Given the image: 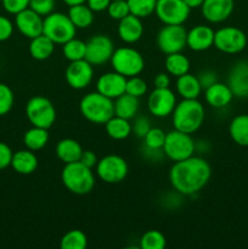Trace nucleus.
Returning a JSON list of instances; mask_svg holds the SVG:
<instances>
[{"mask_svg":"<svg viewBox=\"0 0 248 249\" xmlns=\"http://www.w3.org/2000/svg\"><path fill=\"white\" fill-rule=\"evenodd\" d=\"M212 177V168L204 158L191 157L174 162L169 170L173 189L184 196H192L204 189Z\"/></svg>","mask_w":248,"mask_h":249,"instance_id":"obj_1","label":"nucleus"},{"mask_svg":"<svg viewBox=\"0 0 248 249\" xmlns=\"http://www.w3.org/2000/svg\"><path fill=\"white\" fill-rule=\"evenodd\" d=\"M204 114V107L198 100L182 99L172 113L173 125L177 130L192 135L203 124Z\"/></svg>","mask_w":248,"mask_h":249,"instance_id":"obj_2","label":"nucleus"},{"mask_svg":"<svg viewBox=\"0 0 248 249\" xmlns=\"http://www.w3.org/2000/svg\"><path fill=\"white\" fill-rule=\"evenodd\" d=\"M61 180L68 191L79 196L90 194L95 187V175L91 168L83 164L80 160L65 164Z\"/></svg>","mask_w":248,"mask_h":249,"instance_id":"obj_3","label":"nucleus"},{"mask_svg":"<svg viewBox=\"0 0 248 249\" xmlns=\"http://www.w3.org/2000/svg\"><path fill=\"white\" fill-rule=\"evenodd\" d=\"M82 116L94 124H106L114 116V102L99 91L84 95L79 102Z\"/></svg>","mask_w":248,"mask_h":249,"instance_id":"obj_4","label":"nucleus"},{"mask_svg":"<svg viewBox=\"0 0 248 249\" xmlns=\"http://www.w3.org/2000/svg\"><path fill=\"white\" fill-rule=\"evenodd\" d=\"M111 65L114 72L124 75L125 78L139 75L145 68V60L136 49L123 46L113 51Z\"/></svg>","mask_w":248,"mask_h":249,"instance_id":"obj_5","label":"nucleus"},{"mask_svg":"<svg viewBox=\"0 0 248 249\" xmlns=\"http://www.w3.org/2000/svg\"><path fill=\"white\" fill-rule=\"evenodd\" d=\"M162 150L163 153L170 160L179 162V160H186L195 155L196 142L192 139L191 134L182 133V131L174 129L165 135V141Z\"/></svg>","mask_w":248,"mask_h":249,"instance_id":"obj_6","label":"nucleus"},{"mask_svg":"<svg viewBox=\"0 0 248 249\" xmlns=\"http://www.w3.org/2000/svg\"><path fill=\"white\" fill-rule=\"evenodd\" d=\"M75 33L77 28L72 23L68 15L62 12H51L44 18L43 34H45L55 44L63 45L66 41L74 38Z\"/></svg>","mask_w":248,"mask_h":249,"instance_id":"obj_7","label":"nucleus"},{"mask_svg":"<svg viewBox=\"0 0 248 249\" xmlns=\"http://www.w3.org/2000/svg\"><path fill=\"white\" fill-rule=\"evenodd\" d=\"M26 116L33 126L49 129L56 121V108L46 97L33 96L26 105Z\"/></svg>","mask_w":248,"mask_h":249,"instance_id":"obj_8","label":"nucleus"},{"mask_svg":"<svg viewBox=\"0 0 248 249\" xmlns=\"http://www.w3.org/2000/svg\"><path fill=\"white\" fill-rule=\"evenodd\" d=\"M129 173V165L118 155H107L96 164V174L106 184H119L124 181Z\"/></svg>","mask_w":248,"mask_h":249,"instance_id":"obj_9","label":"nucleus"},{"mask_svg":"<svg viewBox=\"0 0 248 249\" xmlns=\"http://www.w3.org/2000/svg\"><path fill=\"white\" fill-rule=\"evenodd\" d=\"M213 46H215L221 53L229 55L240 53L247 46V36L237 27H223L214 33Z\"/></svg>","mask_w":248,"mask_h":249,"instance_id":"obj_10","label":"nucleus"},{"mask_svg":"<svg viewBox=\"0 0 248 249\" xmlns=\"http://www.w3.org/2000/svg\"><path fill=\"white\" fill-rule=\"evenodd\" d=\"M187 31L182 24H165L157 34V46L163 53H181L186 46Z\"/></svg>","mask_w":248,"mask_h":249,"instance_id":"obj_11","label":"nucleus"},{"mask_svg":"<svg viewBox=\"0 0 248 249\" xmlns=\"http://www.w3.org/2000/svg\"><path fill=\"white\" fill-rule=\"evenodd\" d=\"M191 9L184 0H157L155 14L164 24H184Z\"/></svg>","mask_w":248,"mask_h":249,"instance_id":"obj_12","label":"nucleus"},{"mask_svg":"<svg viewBox=\"0 0 248 249\" xmlns=\"http://www.w3.org/2000/svg\"><path fill=\"white\" fill-rule=\"evenodd\" d=\"M177 96L169 88H156L147 99V108L153 117L165 118L177 106Z\"/></svg>","mask_w":248,"mask_h":249,"instance_id":"obj_13","label":"nucleus"},{"mask_svg":"<svg viewBox=\"0 0 248 249\" xmlns=\"http://www.w3.org/2000/svg\"><path fill=\"white\" fill-rule=\"evenodd\" d=\"M114 46L111 39L104 34H96L87 41L85 60L92 66H101L111 61Z\"/></svg>","mask_w":248,"mask_h":249,"instance_id":"obj_14","label":"nucleus"},{"mask_svg":"<svg viewBox=\"0 0 248 249\" xmlns=\"http://www.w3.org/2000/svg\"><path fill=\"white\" fill-rule=\"evenodd\" d=\"M94 66L87 60H79L70 62L65 72V78L67 84L72 89L82 90L90 85L94 78Z\"/></svg>","mask_w":248,"mask_h":249,"instance_id":"obj_15","label":"nucleus"},{"mask_svg":"<svg viewBox=\"0 0 248 249\" xmlns=\"http://www.w3.org/2000/svg\"><path fill=\"white\" fill-rule=\"evenodd\" d=\"M15 26L19 33L26 38L33 39L43 34L44 19L43 16L36 14L31 7H27L23 11L15 15Z\"/></svg>","mask_w":248,"mask_h":249,"instance_id":"obj_16","label":"nucleus"},{"mask_svg":"<svg viewBox=\"0 0 248 249\" xmlns=\"http://www.w3.org/2000/svg\"><path fill=\"white\" fill-rule=\"evenodd\" d=\"M228 85L233 96L238 99L248 97V61H237L231 67L228 75Z\"/></svg>","mask_w":248,"mask_h":249,"instance_id":"obj_17","label":"nucleus"},{"mask_svg":"<svg viewBox=\"0 0 248 249\" xmlns=\"http://www.w3.org/2000/svg\"><path fill=\"white\" fill-rule=\"evenodd\" d=\"M233 7V0H204L201 11L209 23H221L231 16Z\"/></svg>","mask_w":248,"mask_h":249,"instance_id":"obj_18","label":"nucleus"},{"mask_svg":"<svg viewBox=\"0 0 248 249\" xmlns=\"http://www.w3.org/2000/svg\"><path fill=\"white\" fill-rule=\"evenodd\" d=\"M126 78L117 72H107L102 74L96 82V91L106 97L116 100L125 92Z\"/></svg>","mask_w":248,"mask_h":249,"instance_id":"obj_19","label":"nucleus"},{"mask_svg":"<svg viewBox=\"0 0 248 249\" xmlns=\"http://www.w3.org/2000/svg\"><path fill=\"white\" fill-rule=\"evenodd\" d=\"M214 31L212 27L198 24L187 32L186 46L192 51H206L214 45Z\"/></svg>","mask_w":248,"mask_h":249,"instance_id":"obj_20","label":"nucleus"},{"mask_svg":"<svg viewBox=\"0 0 248 249\" xmlns=\"http://www.w3.org/2000/svg\"><path fill=\"white\" fill-rule=\"evenodd\" d=\"M118 36L126 44H134L143 36V24L141 18L134 15H128L119 21Z\"/></svg>","mask_w":248,"mask_h":249,"instance_id":"obj_21","label":"nucleus"},{"mask_svg":"<svg viewBox=\"0 0 248 249\" xmlns=\"http://www.w3.org/2000/svg\"><path fill=\"white\" fill-rule=\"evenodd\" d=\"M233 97L235 96L229 85L219 82L207 88L206 92H204L206 102L214 108H224L232 101Z\"/></svg>","mask_w":248,"mask_h":249,"instance_id":"obj_22","label":"nucleus"},{"mask_svg":"<svg viewBox=\"0 0 248 249\" xmlns=\"http://www.w3.org/2000/svg\"><path fill=\"white\" fill-rule=\"evenodd\" d=\"M10 167L21 175L33 174L38 168V157L35 156L34 151L28 150H19L14 152Z\"/></svg>","mask_w":248,"mask_h":249,"instance_id":"obj_23","label":"nucleus"},{"mask_svg":"<svg viewBox=\"0 0 248 249\" xmlns=\"http://www.w3.org/2000/svg\"><path fill=\"white\" fill-rule=\"evenodd\" d=\"M83 151L84 150H83L82 145L77 140L71 138L62 139V140L58 141L55 148L57 158L65 164L80 160Z\"/></svg>","mask_w":248,"mask_h":249,"instance_id":"obj_24","label":"nucleus"},{"mask_svg":"<svg viewBox=\"0 0 248 249\" xmlns=\"http://www.w3.org/2000/svg\"><path fill=\"white\" fill-rule=\"evenodd\" d=\"M175 87H177V94L185 100L198 99L202 90H203L199 84L198 78L194 74H190V73L177 77Z\"/></svg>","mask_w":248,"mask_h":249,"instance_id":"obj_25","label":"nucleus"},{"mask_svg":"<svg viewBox=\"0 0 248 249\" xmlns=\"http://www.w3.org/2000/svg\"><path fill=\"white\" fill-rule=\"evenodd\" d=\"M105 129H106L107 135L117 141L125 140L133 133V126H131L130 122L128 119L116 116V114L106 122Z\"/></svg>","mask_w":248,"mask_h":249,"instance_id":"obj_26","label":"nucleus"},{"mask_svg":"<svg viewBox=\"0 0 248 249\" xmlns=\"http://www.w3.org/2000/svg\"><path fill=\"white\" fill-rule=\"evenodd\" d=\"M53 50H55V43L50 38H48L45 34H40V36L31 39L29 53H31V56L34 60H48L53 55Z\"/></svg>","mask_w":248,"mask_h":249,"instance_id":"obj_27","label":"nucleus"},{"mask_svg":"<svg viewBox=\"0 0 248 249\" xmlns=\"http://www.w3.org/2000/svg\"><path fill=\"white\" fill-rule=\"evenodd\" d=\"M139 111V99L124 92L114 101V114L128 121L135 118Z\"/></svg>","mask_w":248,"mask_h":249,"instance_id":"obj_28","label":"nucleus"},{"mask_svg":"<svg viewBox=\"0 0 248 249\" xmlns=\"http://www.w3.org/2000/svg\"><path fill=\"white\" fill-rule=\"evenodd\" d=\"M229 133L233 142L248 147V114H238L231 121Z\"/></svg>","mask_w":248,"mask_h":249,"instance_id":"obj_29","label":"nucleus"},{"mask_svg":"<svg viewBox=\"0 0 248 249\" xmlns=\"http://www.w3.org/2000/svg\"><path fill=\"white\" fill-rule=\"evenodd\" d=\"M67 15L77 29L89 28L94 22V11L88 6L87 2L70 6Z\"/></svg>","mask_w":248,"mask_h":249,"instance_id":"obj_30","label":"nucleus"},{"mask_svg":"<svg viewBox=\"0 0 248 249\" xmlns=\"http://www.w3.org/2000/svg\"><path fill=\"white\" fill-rule=\"evenodd\" d=\"M49 129L39 128V126H32L31 129L24 133L23 143L26 148L31 151H39L46 146L49 142Z\"/></svg>","mask_w":248,"mask_h":249,"instance_id":"obj_31","label":"nucleus"},{"mask_svg":"<svg viewBox=\"0 0 248 249\" xmlns=\"http://www.w3.org/2000/svg\"><path fill=\"white\" fill-rule=\"evenodd\" d=\"M165 71L167 73H169L173 77H180L182 74H186L190 72V67H191V63L190 60L185 55H182L181 53H174L167 55L165 58Z\"/></svg>","mask_w":248,"mask_h":249,"instance_id":"obj_32","label":"nucleus"},{"mask_svg":"<svg viewBox=\"0 0 248 249\" xmlns=\"http://www.w3.org/2000/svg\"><path fill=\"white\" fill-rule=\"evenodd\" d=\"M62 53L66 60H68L70 62L84 60L85 53H87V43L74 36L63 44Z\"/></svg>","mask_w":248,"mask_h":249,"instance_id":"obj_33","label":"nucleus"},{"mask_svg":"<svg viewBox=\"0 0 248 249\" xmlns=\"http://www.w3.org/2000/svg\"><path fill=\"white\" fill-rule=\"evenodd\" d=\"M88 237L82 230H71L62 236L60 247L62 249H85Z\"/></svg>","mask_w":248,"mask_h":249,"instance_id":"obj_34","label":"nucleus"},{"mask_svg":"<svg viewBox=\"0 0 248 249\" xmlns=\"http://www.w3.org/2000/svg\"><path fill=\"white\" fill-rule=\"evenodd\" d=\"M130 9V14L140 18L151 16L155 12L157 0H126Z\"/></svg>","mask_w":248,"mask_h":249,"instance_id":"obj_35","label":"nucleus"},{"mask_svg":"<svg viewBox=\"0 0 248 249\" xmlns=\"http://www.w3.org/2000/svg\"><path fill=\"white\" fill-rule=\"evenodd\" d=\"M165 246V236L158 230L147 231L140 238V248L142 249H164Z\"/></svg>","mask_w":248,"mask_h":249,"instance_id":"obj_36","label":"nucleus"},{"mask_svg":"<svg viewBox=\"0 0 248 249\" xmlns=\"http://www.w3.org/2000/svg\"><path fill=\"white\" fill-rule=\"evenodd\" d=\"M167 134L160 128H151L143 138V146L151 150H162Z\"/></svg>","mask_w":248,"mask_h":249,"instance_id":"obj_37","label":"nucleus"},{"mask_svg":"<svg viewBox=\"0 0 248 249\" xmlns=\"http://www.w3.org/2000/svg\"><path fill=\"white\" fill-rule=\"evenodd\" d=\"M147 89H148L147 83H146L142 78L139 77V75L126 78V85H125L126 94L140 99L141 96H143V95L147 92Z\"/></svg>","mask_w":248,"mask_h":249,"instance_id":"obj_38","label":"nucleus"},{"mask_svg":"<svg viewBox=\"0 0 248 249\" xmlns=\"http://www.w3.org/2000/svg\"><path fill=\"white\" fill-rule=\"evenodd\" d=\"M15 96L9 85L0 83V117L9 113L14 106Z\"/></svg>","mask_w":248,"mask_h":249,"instance_id":"obj_39","label":"nucleus"},{"mask_svg":"<svg viewBox=\"0 0 248 249\" xmlns=\"http://www.w3.org/2000/svg\"><path fill=\"white\" fill-rule=\"evenodd\" d=\"M107 12L112 19L121 21L122 18L130 15V9L126 0H112L109 2V6L107 7Z\"/></svg>","mask_w":248,"mask_h":249,"instance_id":"obj_40","label":"nucleus"},{"mask_svg":"<svg viewBox=\"0 0 248 249\" xmlns=\"http://www.w3.org/2000/svg\"><path fill=\"white\" fill-rule=\"evenodd\" d=\"M29 7L40 16H48L55 9V0H31Z\"/></svg>","mask_w":248,"mask_h":249,"instance_id":"obj_41","label":"nucleus"},{"mask_svg":"<svg viewBox=\"0 0 248 249\" xmlns=\"http://www.w3.org/2000/svg\"><path fill=\"white\" fill-rule=\"evenodd\" d=\"M29 1L31 0H1L4 10L11 15H17L29 7Z\"/></svg>","mask_w":248,"mask_h":249,"instance_id":"obj_42","label":"nucleus"},{"mask_svg":"<svg viewBox=\"0 0 248 249\" xmlns=\"http://www.w3.org/2000/svg\"><path fill=\"white\" fill-rule=\"evenodd\" d=\"M131 126H133V133L140 139L145 138L146 134L148 133V130L152 128V126H151V122L148 121L147 117L143 116L135 118L134 124H131Z\"/></svg>","mask_w":248,"mask_h":249,"instance_id":"obj_43","label":"nucleus"},{"mask_svg":"<svg viewBox=\"0 0 248 249\" xmlns=\"http://www.w3.org/2000/svg\"><path fill=\"white\" fill-rule=\"evenodd\" d=\"M197 78H198L202 89L204 90L218 82V74H216L215 71L213 70H203L202 72H199V74L197 75Z\"/></svg>","mask_w":248,"mask_h":249,"instance_id":"obj_44","label":"nucleus"},{"mask_svg":"<svg viewBox=\"0 0 248 249\" xmlns=\"http://www.w3.org/2000/svg\"><path fill=\"white\" fill-rule=\"evenodd\" d=\"M14 23L7 17L0 15V41H6L14 34Z\"/></svg>","mask_w":248,"mask_h":249,"instance_id":"obj_45","label":"nucleus"},{"mask_svg":"<svg viewBox=\"0 0 248 249\" xmlns=\"http://www.w3.org/2000/svg\"><path fill=\"white\" fill-rule=\"evenodd\" d=\"M12 155H14V152L10 148V146L7 143L0 141V170H4L7 167H10Z\"/></svg>","mask_w":248,"mask_h":249,"instance_id":"obj_46","label":"nucleus"},{"mask_svg":"<svg viewBox=\"0 0 248 249\" xmlns=\"http://www.w3.org/2000/svg\"><path fill=\"white\" fill-rule=\"evenodd\" d=\"M80 162H82L83 164L87 165V167L91 168V169H92L94 167H96L99 160H97V156L95 155L92 151L85 150V151H83L82 157H80Z\"/></svg>","mask_w":248,"mask_h":249,"instance_id":"obj_47","label":"nucleus"},{"mask_svg":"<svg viewBox=\"0 0 248 249\" xmlns=\"http://www.w3.org/2000/svg\"><path fill=\"white\" fill-rule=\"evenodd\" d=\"M112 0H87V5L94 12H102L107 10Z\"/></svg>","mask_w":248,"mask_h":249,"instance_id":"obj_48","label":"nucleus"},{"mask_svg":"<svg viewBox=\"0 0 248 249\" xmlns=\"http://www.w3.org/2000/svg\"><path fill=\"white\" fill-rule=\"evenodd\" d=\"M155 88H169L170 85V75L169 73H158L153 79Z\"/></svg>","mask_w":248,"mask_h":249,"instance_id":"obj_49","label":"nucleus"},{"mask_svg":"<svg viewBox=\"0 0 248 249\" xmlns=\"http://www.w3.org/2000/svg\"><path fill=\"white\" fill-rule=\"evenodd\" d=\"M185 4L190 7V9H198V7L202 6L204 0H184Z\"/></svg>","mask_w":248,"mask_h":249,"instance_id":"obj_50","label":"nucleus"},{"mask_svg":"<svg viewBox=\"0 0 248 249\" xmlns=\"http://www.w3.org/2000/svg\"><path fill=\"white\" fill-rule=\"evenodd\" d=\"M66 5L68 6H74V5H79V4H85L87 0H62Z\"/></svg>","mask_w":248,"mask_h":249,"instance_id":"obj_51","label":"nucleus"}]
</instances>
